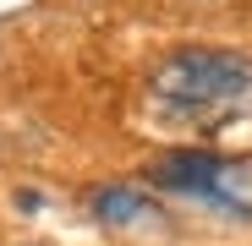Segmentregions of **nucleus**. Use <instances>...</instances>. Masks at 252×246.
Wrapping results in <instances>:
<instances>
[{
    "instance_id": "f03ea898",
    "label": "nucleus",
    "mask_w": 252,
    "mask_h": 246,
    "mask_svg": "<svg viewBox=\"0 0 252 246\" xmlns=\"http://www.w3.org/2000/svg\"><path fill=\"white\" fill-rule=\"evenodd\" d=\"M148 181L164 191H181V197H203L214 208L230 214H252V170L241 159H220V153H203V148H176V153H159L148 164Z\"/></svg>"
},
{
    "instance_id": "f257e3e1",
    "label": "nucleus",
    "mask_w": 252,
    "mask_h": 246,
    "mask_svg": "<svg viewBox=\"0 0 252 246\" xmlns=\"http://www.w3.org/2000/svg\"><path fill=\"white\" fill-rule=\"evenodd\" d=\"M252 104V60L236 50L181 44L148 71V109L159 126H192L220 132Z\"/></svg>"
},
{
    "instance_id": "7ed1b4c3",
    "label": "nucleus",
    "mask_w": 252,
    "mask_h": 246,
    "mask_svg": "<svg viewBox=\"0 0 252 246\" xmlns=\"http://www.w3.org/2000/svg\"><path fill=\"white\" fill-rule=\"evenodd\" d=\"M88 208L99 224L110 230H137V224H159V202H148L132 186H94L88 191Z\"/></svg>"
}]
</instances>
